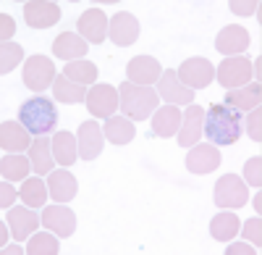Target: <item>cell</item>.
<instances>
[{
    "label": "cell",
    "mask_w": 262,
    "mask_h": 255,
    "mask_svg": "<svg viewBox=\"0 0 262 255\" xmlns=\"http://www.w3.org/2000/svg\"><path fill=\"white\" fill-rule=\"evenodd\" d=\"M242 113L236 108H228L223 103H210V108L205 111V129L207 140L212 145H236V140L242 137Z\"/></svg>",
    "instance_id": "obj_1"
},
{
    "label": "cell",
    "mask_w": 262,
    "mask_h": 255,
    "mask_svg": "<svg viewBox=\"0 0 262 255\" xmlns=\"http://www.w3.org/2000/svg\"><path fill=\"white\" fill-rule=\"evenodd\" d=\"M158 90L152 87H139V84L123 82L118 84V111L126 113L131 121H144L152 116V108H158Z\"/></svg>",
    "instance_id": "obj_2"
},
{
    "label": "cell",
    "mask_w": 262,
    "mask_h": 255,
    "mask_svg": "<svg viewBox=\"0 0 262 255\" xmlns=\"http://www.w3.org/2000/svg\"><path fill=\"white\" fill-rule=\"evenodd\" d=\"M18 121L24 124L34 137L50 134L55 126H58V108H55V103L50 97L37 95V97L27 100L18 108Z\"/></svg>",
    "instance_id": "obj_3"
},
{
    "label": "cell",
    "mask_w": 262,
    "mask_h": 255,
    "mask_svg": "<svg viewBox=\"0 0 262 255\" xmlns=\"http://www.w3.org/2000/svg\"><path fill=\"white\" fill-rule=\"evenodd\" d=\"M212 200H215V205H221V208H242L249 200L247 184L238 179L236 174H226V176H221L215 182Z\"/></svg>",
    "instance_id": "obj_4"
},
{
    "label": "cell",
    "mask_w": 262,
    "mask_h": 255,
    "mask_svg": "<svg viewBox=\"0 0 262 255\" xmlns=\"http://www.w3.org/2000/svg\"><path fill=\"white\" fill-rule=\"evenodd\" d=\"M252 71H254L252 61H247V58H242V55H238V58L231 55V58H226V61L217 63L215 76H217V82H221L226 90H233V87L238 90V87H244V84H249Z\"/></svg>",
    "instance_id": "obj_5"
},
{
    "label": "cell",
    "mask_w": 262,
    "mask_h": 255,
    "mask_svg": "<svg viewBox=\"0 0 262 255\" xmlns=\"http://www.w3.org/2000/svg\"><path fill=\"white\" fill-rule=\"evenodd\" d=\"M176 76L189 90H205V87H210V82L215 76V69H212V63L207 58H186L179 66Z\"/></svg>",
    "instance_id": "obj_6"
},
{
    "label": "cell",
    "mask_w": 262,
    "mask_h": 255,
    "mask_svg": "<svg viewBox=\"0 0 262 255\" xmlns=\"http://www.w3.org/2000/svg\"><path fill=\"white\" fill-rule=\"evenodd\" d=\"M55 82V66L48 55H29L24 63V84L34 92L48 90V84Z\"/></svg>",
    "instance_id": "obj_7"
},
{
    "label": "cell",
    "mask_w": 262,
    "mask_h": 255,
    "mask_svg": "<svg viewBox=\"0 0 262 255\" xmlns=\"http://www.w3.org/2000/svg\"><path fill=\"white\" fill-rule=\"evenodd\" d=\"M84 103H86V108H90L92 116L111 119L118 111V90L111 87V84H95Z\"/></svg>",
    "instance_id": "obj_8"
},
{
    "label": "cell",
    "mask_w": 262,
    "mask_h": 255,
    "mask_svg": "<svg viewBox=\"0 0 262 255\" xmlns=\"http://www.w3.org/2000/svg\"><path fill=\"white\" fill-rule=\"evenodd\" d=\"M76 27H79V37L81 40L92 42V45H100V42H105V37H107V27H111V21H107L102 8H90V11H84L79 16Z\"/></svg>",
    "instance_id": "obj_9"
},
{
    "label": "cell",
    "mask_w": 262,
    "mask_h": 255,
    "mask_svg": "<svg viewBox=\"0 0 262 255\" xmlns=\"http://www.w3.org/2000/svg\"><path fill=\"white\" fill-rule=\"evenodd\" d=\"M42 224L58 237H71L76 231V213L66 205H48L42 210Z\"/></svg>",
    "instance_id": "obj_10"
},
{
    "label": "cell",
    "mask_w": 262,
    "mask_h": 255,
    "mask_svg": "<svg viewBox=\"0 0 262 255\" xmlns=\"http://www.w3.org/2000/svg\"><path fill=\"white\" fill-rule=\"evenodd\" d=\"M158 95L163 100H168V105H191L194 103V90L184 87L173 69L160 74V79H158Z\"/></svg>",
    "instance_id": "obj_11"
},
{
    "label": "cell",
    "mask_w": 262,
    "mask_h": 255,
    "mask_svg": "<svg viewBox=\"0 0 262 255\" xmlns=\"http://www.w3.org/2000/svg\"><path fill=\"white\" fill-rule=\"evenodd\" d=\"M126 74H128V82L131 84H139V87H149L152 82H158L163 69L160 63L152 58V55H137L126 63Z\"/></svg>",
    "instance_id": "obj_12"
},
{
    "label": "cell",
    "mask_w": 262,
    "mask_h": 255,
    "mask_svg": "<svg viewBox=\"0 0 262 255\" xmlns=\"http://www.w3.org/2000/svg\"><path fill=\"white\" fill-rule=\"evenodd\" d=\"M107 34H111L113 45H118V48H128V45H134L137 37H139V21H137V16H131V13H126V11L116 13V16L111 18Z\"/></svg>",
    "instance_id": "obj_13"
},
{
    "label": "cell",
    "mask_w": 262,
    "mask_h": 255,
    "mask_svg": "<svg viewBox=\"0 0 262 255\" xmlns=\"http://www.w3.org/2000/svg\"><path fill=\"white\" fill-rule=\"evenodd\" d=\"M32 132L21 121H3L0 124V147L8 153H21L32 147Z\"/></svg>",
    "instance_id": "obj_14"
},
{
    "label": "cell",
    "mask_w": 262,
    "mask_h": 255,
    "mask_svg": "<svg viewBox=\"0 0 262 255\" xmlns=\"http://www.w3.org/2000/svg\"><path fill=\"white\" fill-rule=\"evenodd\" d=\"M79 158L84 161H95L102 153V142H105V132L97 121H84L79 126Z\"/></svg>",
    "instance_id": "obj_15"
},
{
    "label": "cell",
    "mask_w": 262,
    "mask_h": 255,
    "mask_svg": "<svg viewBox=\"0 0 262 255\" xmlns=\"http://www.w3.org/2000/svg\"><path fill=\"white\" fill-rule=\"evenodd\" d=\"M24 18L32 29H48L58 24L60 18V6L58 3H45V0H32L24 6Z\"/></svg>",
    "instance_id": "obj_16"
},
{
    "label": "cell",
    "mask_w": 262,
    "mask_h": 255,
    "mask_svg": "<svg viewBox=\"0 0 262 255\" xmlns=\"http://www.w3.org/2000/svg\"><path fill=\"white\" fill-rule=\"evenodd\" d=\"M202 129H205V108L191 103L186 108V113H184L181 129H179V145L181 147H194L196 140L202 137Z\"/></svg>",
    "instance_id": "obj_17"
},
{
    "label": "cell",
    "mask_w": 262,
    "mask_h": 255,
    "mask_svg": "<svg viewBox=\"0 0 262 255\" xmlns=\"http://www.w3.org/2000/svg\"><path fill=\"white\" fill-rule=\"evenodd\" d=\"M221 166V150L215 145H194L186 155V168L191 174H210Z\"/></svg>",
    "instance_id": "obj_18"
},
{
    "label": "cell",
    "mask_w": 262,
    "mask_h": 255,
    "mask_svg": "<svg viewBox=\"0 0 262 255\" xmlns=\"http://www.w3.org/2000/svg\"><path fill=\"white\" fill-rule=\"evenodd\" d=\"M42 216H37L29 205L24 208H11L8 210V226H11V237L16 240H27V234H34L39 226Z\"/></svg>",
    "instance_id": "obj_19"
},
{
    "label": "cell",
    "mask_w": 262,
    "mask_h": 255,
    "mask_svg": "<svg viewBox=\"0 0 262 255\" xmlns=\"http://www.w3.org/2000/svg\"><path fill=\"white\" fill-rule=\"evenodd\" d=\"M48 189H50V198L55 203H69V200L76 198L79 184H76L71 171H66V168H55V171H50V176H48Z\"/></svg>",
    "instance_id": "obj_20"
},
{
    "label": "cell",
    "mask_w": 262,
    "mask_h": 255,
    "mask_svg": "<svg viewBox=\"0 0 262 255\" xmlns=\"http://www.w3.org/2000/svg\"><path fill=\"white\" fill-rule=\"evenodd\" d=\"M29 161H32V168L34 174L45 176L48 171H55V155H53V140H48L45 134L42 137H34L32 147H29Z\"/></svg>",
    "instance_id": "obj_21"
},
{
    "label": "cell",
    "mask_w": 262,
    "mask_h": 255,
    "mask_svg": "<svg viewBox=\"0 0 262 255\" xmlns=\"http://www.w3.org/2000/svg\"><path fill=\"white\" fill-rule=\"evenodd\" d=\"M53 55L63 58L66 63H71V61H81L86 55V40H81L79 34L74 32H63L55 37L53 42Z\"/></svg>",
    "instance_id": "obj_22"
},
{
    "label": "cell",
    "mask_w": 262,
    "mask_h": 255,
    "mask_svg": "<svg viewBox=\"0 0 262 255\" xmlns=\"http://www.w3.org/2000/svg\"><path fill=\"white\" fill-rule=\"evenodd\" d=\"M215 48L226 53V55H236V53H244L249 48V32L244 27H226L221 29V34L215 37Z\"/></svg>",
    "instance_id": "obj_23"
},
{
    "label": "cell",
    "mask_w": 262,
    "mask_h": 255,
    "mask_svg": "<svg viewBox=\"0 0 262 255\" xmlns=\"http://www.w3.org/2000/svg\"><path fill=\"white\" fill-rule=\"evenodd\" d=\"M181 121H184V113L176 105H163V108H158L155 116H152V132L158 137H173V134H179Z\"/></svg>",
    "instance_id": "obj_24"
},
{
    "label": "cell",
    "mask_w": 262,
    "mask_h": 255,
    "mask_svg": "<svg viewBox=\"0 0 262 255\" xmlns=\"http://www.w3.org/2000/svg\"><path fill=\"white\" fill-rule=\"evenodd\" d=\"M259 97H262V87H259V82L254 84H247V87H238V90H228L226 92V103L228 108H242V111H252L259 105Z\"/></svg>",
    "instance_id": "obj_25"
},
{
    "label": "cell",
    "mask_w": 262,
    "mask_h": 255,
    "mask_svg": "<svg viewBox=\"0 0 262 255\" xmlns=\"http://www.w3.org/2000/svg\"><path fill=\"white\" fill-rule=\"evenodd\" d=\"M102 132H105V140H111L113 145H128L131 140L137 137L134 124H131V119H126V116H111V119H105Z\"/></svg>",
    "instance_id": "obj_26"
},
{
    "label": "cell",
    "mask_w": 262,
    "mask_h": 255,
    "mask_svg": "<svg viewBox=\"0 0 262 255\" xmlns=\"http://www.w3.org/2000/svg\"><path fill=\"white\" fill-rule=\"evenodd\" d=\"M53 97L58 103H84L86 100V87L74 79H69L66 74L55 76L53 82Z\"/></svg>",
    "instance_id": "obj_27"
},
{
    "label": "cell",
    "mask_w": 262,
    "mask_h": 255,
    "mask_svg": "<svg viewBox=\"0 0 262 255\" xmlns=\"http://www.w3.org/2000/svg\"><path fill=\"white\" fill-rule=\"evenodd\" d=\"M53 155L60 166H71L79 158V142L69 132H58L53 137Z\"/></svg>",
    "instance_id": "obj_28"
},
{
    "label": "cell",
    "mask_w": 262,
    "mask_h": 255,
    "mask_svg": "<svg viewBox=\"0 0 262 255\" xmlns=\"http://www.w3.org/2000/svg\"><path fill=\"white\" fill-rule=\"evenodd\" d=\"M238 229H242V221H238V216L236 213H217L215 219H212V224H210V234H212V240H221V242H228V240H233L236 234H238Z\"/></svg>",
    "instance_id": "obj_29"
},
{
    "label": "cell",
    "mask_w": 262,
    "mask_h": 255,
    "mask_svg": "<svg viewBox=\"0 0 262 255\" xmlns=\"http://www.w3.org/2000/svg\"><path fill=\"white\" fill-rule=\"evenodd\" d=\"M29 171H34V168H32V161L24 158V155H18V153L3 155V161H0V174H3V179H8V182L27 179Z\"/></svg>",
    "instance_id": "obj_30"
},
{
    "label": "cell",
    "mask_w": 262,
    "mask_h": 255,
    "mask_svg": "<svg viewBox=\"0 0 262 255\" xmlns=\"http://www.w3.org/2000/svg\"><path fill=\"white\" fill-rule=\"evenodd\" d=\"M18 195H21V200H24L29 208H42L48 203V187H45V182H42L39 176H32V179H24V187L18 189Z\"/></svg>",
    "instance_id": "obj_31"
},
{
    "label": "cell",
    "mask_w": 262,
    "mask_h": 255,
    "mask_svg": "<svg viewBox=\"0 0 262 255\" xmlns=\"http://www.w3.org/2000/svg\"><path fill=\"white\" fill-rule=\"evenodd\" d=\"M63 74L74 82H79V84H92L97 79V66L92 61H71L69 66L63 69Z\"/></svg>",
    "instance_id": "obj_32"
},
{
    "label": "cell",
    "mask_w": 262,
    "mask_h": 255,
    "mask_svg": "<svg viewBox=\"0 0 262 255\" xmlns=\"http://www.w3.org/2000/svg\"><path fill=\"white\" fill-rule=\"evenodd\" d=\"M21 58H24L21 45H16V42H3V45H0V74L13 71L21 63Z\"/></svg>",
    "instance_id": "obj_33"
},
{
    "label": "cell",
    "mask_w": 262,
    "mask_h": 255,
    "mask_svg": "<svg viewBox=\"0 0 262 255\" xmlns=\"http://www.w3.org/2000/svg\"><path fill=\"white\" fill-rule=\"evenodd\" d=\"M58 240L53 237V234H34L32 240H29V245H27V252L29 255H55L58 252Z\"/></svg>",
    "instance_id": "obj_34"
},
{
    "label": "cell",
    "mask_w": 262,
    "mask_h": 255,
    "mask_svg": "<svg viewBox=\"0 0 262 255\" xmlns=\"http://www.w3.org/2000/svg\"><path fill=\"white\" fill-rule=\"evenodd\" d=\"M244 176H247V182H249L252 187H259V184H262V161H259V155L247 161V166H244Z\"/></svg>",
    "instance_id": "obj_35"
},
{
    "label": "cell",
    "mask_w": 262,
    "mask_h": 255,
    "mask_svg": "<svg viewBox=\"0 0 262 255\" xmlns=\"http://www.w3.org/2000/svg\"><path fill=\"white\" fill-rule=\"evenodd\" d=\"M259 116H262V108H259V105H257V108H252V111H249V116H247V134H249L254 142H259V140H262Z\"/></svg>",
    "instance_id": "obj_36"
},
{
    "label": "cell",
    "mask_w": 262,
    "mask_h": 255,
    "mask_svg": "<svg viewBox=\"0 0 262 255\" xmlns=\"http://www.w3.org/2000/svg\"><path fill=\"white\" fill-rule=\"evenodd\" d=\"M244 237H247L249 242H254L257 247L262 245V221H259V216H257V219H249V221L244 224Z\"/></svg>",
    "instance_id": "obj_37"
},
{
    "label": "cell",
    "mask_w": 262,
    "mask_h": 255,
    "mask_svg": "<svg viewBox=\"0 0 262 255\" xmlns=\"http://www.w3.org/2000/svg\"><path fill=\"white\" fill-rule=\"evenodd\" d=\"M16 198H18V189H13V187L3 179V184H0V208H3V210L11 208Z\"/></svg>",
    "instance_id": "obj_38"
},
{
    "label": "cell",
    "mask_w": 262,
    "mask_h": 255,
    "mask_svg": "<svg viewBox=\"0 0 262 255\" xmlns=\"http://www.w3.org/2000/svg\"><path fill=\"white\" fill-rule=\"evenodd\" d=\"M231 11L236 16H249L257 11V0H231Z\"/></svg>",
    "instance_id": "obj_39"
},
{
    "label": "cell",
    "mask_w": 262,
    "mask_h": 255,
    "mask_svg": "<svg viewBox=\"0 0 262 255\" xmlns=\"http://www.w3.org/2000/svg\"><path fill=\"white\" fill-rule=\"evenodd\" d=\"M13 32H16V24H13V18L11 16H0V40L3 42H8L11 37H13Z\"/></svg>",
    "instance_id": "obj_40"
},
{
    "label": "cell",
    "mask_w": 262,
    "mask_h": 255,
    "mask_svg": "<svg viewBox=\"0 0 262 255\" xmlns=\"http://www.w3.org/2000/svg\"><path fill=\"white\" fill-rule=\"evenodd\" d=\"M228 255H252L254 250H252V245H242V242H236V245H228V250H226Z\"/></svg>",
    "instance_id": "obj_41"
},
{
    "label": "cell",
    "mask_w": 262,
    "mask_h": 255,
    "mask_svg": "<svg viewBox=\"0 0 262 255\" xmlns=\"http://www.w3.org/2000/svg\"><path fill=\"white\" fill-rule=\"evenodd\" d=\"M0 234H3V237H0V247H6V242H8V234H11V226L6 229V221L0 224Z\"/></svg>",
    "instance_id": "obj_42"
},
{
    "label": "cell",
    "mask_w": 262,
    "mask_h": 255,
    "mask_svg": "<svg viewBox=\"0 0 262 255\" xmlns=\"http://www.w3.org/2000/svg\"><path fill=\"white\" fill-rule=\"evenodd\" d=\"M3 250H6L8 255H21V247H18V245H6Z\"/></svg>",
    "instance_id": "obj_43"
}]
</instances>
